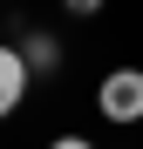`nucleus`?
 Returning a JSON list of instances; mask_svg holds the SVG:
<instances>
[{
    "mask_svg": "<svg viewBox=\"0 0 143 149\" xmlns=\"http://www.w3.org/2000/svg\"><path fill=\"white\" fill-rule=\"evenodd\" d=\"M95 109L109 122H143V68H109L95 88Z\"/></svg>",
    "mask_w": 143,
    "mask_h": 149,
    "instance_id": "nucleus-1",
    "label": "nucleus"
},
{
    "mask_svg": "<svg viewBox=\"0 0 143 149\" xmlns=\"http://www.w3.org/2000/svg\"><path fill=\"white\" fill-rule=\"evenodd\" d=\"M27 88H34V68H27V54H20L14 41H0V122H7L20 102H27Z\"/></svg>",
    "mask_w": 143,
    "mask_h": 149,
    "instance_id": "nucleus-2",
    "label": "nucleus"
},
{
    "mask_svg": "<svg viewBox=\"0 0 143 149\" xmlns=\"http://www.w3.org/2000/svg\"><path fill=\"white\" fill-rule=\"evenodd\" d=\"M20 54H27V68H55L61 47H55V34H27V41H20Z\"/></svg>",
    "mask_w": 143,
    "mask_h": 149,
    "instance_id": "nucleus-3",
    "label": "nucleus"
},
{
    "mask_svg": "<svg viewBox=\"0 0 143 149\" xmlns=\"http://www.w3.org/2000/svg\"><path fill=\"white\" fill-rule=\"evenodd\" d=\"M48 149H95V142H89V136H55Z\"/></svg>",
    "mask_w": 143,
    "mask_h": 149,
    "instance_id": "nucleus-4",
    "label": "nucleus"
},
{
    "mask_svg": "<svg viewBox=\"0 0 143 149\" xmlns=\"http://www.w3.org/2000/svg\"><path fill=\"white\" fill-rule=\"evenodd\" d=\"M68 14H102V0H61Z\"/></svg>",
    "mask_w": 143,
    "mask_h": 149,
    "instance_id": "nucleus-5",
    "label": "nucleus"
}]
</instances>
